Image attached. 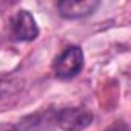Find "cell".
Masks as SVG:
<instances>
[{
	"label": "cell",
	"mask_w": 131,
	"mask_h": 131,
	"mask_svg": "<svg viewBox=\"0 0 131 131\" xmlns=\"http://www.w3.org/2000/svg\"><path fill=\"white\" fill-rule=\"evenodd\" d=\"M93 113L80 106L62 108L54 116L56 125L63 131H83L93 123Z\"/></svg>",
	"instance_id": "2"
},
{
	"label": "cell",
	"mask_w": 131,
	"mask_h": 131,
	"mask_svg": "<svg viewBox=\"0 0 131 131\" xmlns=\"http://www.w3.org/2000/svg\"><path fill=\"white\" fill-rule=\"evenodd\" d=\"M83 51L79 46H68L65 48L54 60L52 71L54 76L59 79H73L76 77L83 68Z\"/></svg>",
	"instance_id": "1"
},
{
	"label": "cell",
	"mask_w": 131,
	"mask_h": 131,
	"mask_svg": "<svg viewBox=\"0 0 131 131\" xmlns=\"http://www.w3.org/2000/svg\"><path fill=\"white\" fill-rule=\"evenodd\" d=\"M9 36L17 42H31L39 36V26L32 14L26 9H19L9 19Z\"/></svg>",
	"instance_id": "3"
},
{
	"label": "cell",
	"mask_w": 131,
	"mask_h": 131,
	"mask_svg": "<svg viewBox=\"0 0 131 131\" xmlns=\"http://www.w3.org/2000/svg\"><path fill=\"white\" fill-rule=\"evenodd\" d=\"M0 131H19V129L11 123H3V125H0Z\"/></svg>",
	"instance_id": "7"
},
{
	"label": "cell",
	"mask_w": 131,
	"mask_h": 131,
	"mask_svg": "<svg viewBox=\"0 0 131 131\" xmlns=\"http://www.w3.org/2000/svg\"><path fill=\"white\" fill-rule=\"evenodd\" d=\"M20 90H22V86H20L19 80L0 77V102H5L6 99L14 97Z\"/></svg>",
	"instance_id": "5"
},
{
	"label": "cell",
	"mask_w": 131,
	"mask_h": 131,
	"mask_svg": "<svg viewBox=\"0 0 131 131\" xmlns=\"http://www.w3.org/2000/svg\"><path fill=\"white\" fill-rule=\"evenodd\" d=\"M108 131H128V129H126V125L120 122V123H116L114 126H111Z\"/></svg>",
	"instance_id": "6"
},
{
	"label": "cell",
	"mask_w": 131,
	"mask_h": 131,
	"mask_svg": "<svg viewBox=\"0 0 131 131\" xmlns=\"http://www.w3.org/2000/svg\"><path fill=\"white\" fill-rule=\"evenodd\" d=\"M99 6V2L93 0H74V2H59L57 9L59 14L65 19H82L86 16H91Z\"/></svg>",
	"instance_id": "4"
}]
</instances>
